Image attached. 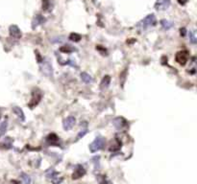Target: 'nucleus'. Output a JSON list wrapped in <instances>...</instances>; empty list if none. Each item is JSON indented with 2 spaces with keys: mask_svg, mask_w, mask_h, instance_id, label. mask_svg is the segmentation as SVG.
<instances>
[{
  "mask_svg": "<svg viewBox=\"0 0 197 184\" xmlns=\"http://www.w3.org/2000/svg\"><path fill=\"white\" fill-rule=\"evenodd\" d=\"M188 37H189V40H191V42L195 44L196 41H197V39H196V35H195V31H189L188 32Z\"/></svg>",
  "mask_w": 197,
  "mask_h": 184,
  "instance_id": "a211bd4d",
  "label": "nucleus"
},
{
  "mask_svg": "<svg viewBox=\"0 0 197 184\" xmlns=\"http://www.w3.org/2000/svg\"><path fill=\"white\" fill-rule=\"evenodd\" d=\"M9 30H10V36L13 37V39H18L21 37V32H20L19 28L16 25H12Z\"/></svg>",
  "mask_w": 197,
  "mask_h": 184,
  "instance_id": "1a4fd4ad",
  "label": "nucleus"
},
{
  "mask_svg": "<svg viewBox=\"0 0 197 184\" xmlns=\"http://www.w3.org/2000/svg\"><path fill=\"white\" fill-rule=\"evenodd\" d=\"M86 173V171L83 166L81 165H77V167H76L75 171L73 173V175H72V178L73 179H77V178H80L81 176H83Z\"/></svg>",
  "mask_w": 197,
  "mask_h": 184,
  "instance_id": "9b49d317",
  "label": "nucleus"
},
{
  "mask_svg": "<svg viewBox=\"0 0 197 184\" xmlns=\"http://www.w3.org/2000/svg\"><path fill=\"white\" fill-rule=\"evenodd\" d=\"M44 21H45V18L40 16V15H37L35 17H34L33 21H32V28L35 29L37 28V27H39L40 25H41V24H43Z\"/></svg>",
  "mask_w": 197,
  "mask_h": 184,
  "instance_id": "f8f14e48",
  "label": "nucleus"
},
{
  "mask_svg": "<svg viewBox=\"0 0 197 184\" xmlns=\"http://www.w3.org/2000/svg\"><path fill=\"white\" fill-rule=\"evenodd\" d=\"M81 80L86 84H91L92 82V78L91 77V75L88 74V73L86 72H83L81 73Z\"/></svg>",
  "mask_w": 197,
  "mask_h": 184,
  "instance_id": "dca6fc26",
  "label": "nucleus"
},
{
  "mask_svg": "<svg viewBox=\"0 0 197 184\" xmlns=\"http://www.w3.org/2000/svg\"><path fill=\"white\" fill-rule=\"evenodd\" d=\"M41 72L47 77H52L53 75V69L52 65L48 60H43L41 61Z\"/></svg>",
  "mask_w": 197,
  "mask_h": 184,
  "instance_id": "7ed1b4c3",
  "label": "nucleus"
},
{
  "mask_svg": "<svg viewBox=\"0 0 197 184\" xmlns=\"http://www.w3.org/2000/svg\"><path fill=\"white\" fill-rule=\"evenodd\" d=\"M47 140H48V142H49L51 145H58V142H59L57 135H55V134L49 135L48 138H47Z\"/></svg>",
  "mask_w": 197,
  "mask_h": 184,
  "instance_id": "f3484780",
  "label": "nucleus"
},
{
  "mask_svg": "<svg viewBox=\"0 0 197 184\" xmlns=\"http://www.w3.org/2000/svg\"><path fill=\"white\" fill-rule=\"evenodd\" d=\"M21 178L23 179V181H24V183H25V184H29L30 183V178L27 175H25V173H22Z\"/></svg>",
  "mask_w": 197,
  "mask_h": 184,
  "instance_id": "393cba45",
  "label": "nucleus"
},
{
  "mask_svg": "<svg viewBox=\"0 0 197 184\" xmlns=\"http://www.w3.org/2000/svg\"><path fill=\"white\" fill-rule=\"evenodd\" d=\"M13 111L15 112L16 115L18 116L21 121H24V120H25V116H24V113H23V111H22V109H20V107L15 106V107H13Z\"/></svg>",
  "mask_w": 197,
  "mask_h": 184,
  "instance_id": "2eb2a0df",
  "label": "nucleus"
},
{
  "mask_svg": "<svg viewBox=\"0 0 197 184\" xmlns=\"http://www.w3.org/2000/svg\"><path fill=\"white\" fill-rule=\"evenodd\" d=\"M188 0H178V2H179L181 5H185V4H186V3H188Z\"/></svg>",
  "mask_w": 197,
  "mask_h": 184,
  "instance_id": "cd10ccee",
  "label": "nucleus"
},
{
  "mask_svg": "<svg viewBox=\"0 0 197 184\" xmlns=\"http://www.w3.org/2000/svg\"><path fill=\"white\" fill-rule=\"evenodd\" d=\"M104 145H105V139L102 136H98L89 145V151L91 152H96L97 151H100L101 149H103Z\"/></svg>",
  "mask_w": 197,
  "mask_h": 184,
  "instance_id": "f03ea898",
  "label": "nucleus"
},
{
  "mask_svg": "<svg viewBox=\"0 0 197 184\" xmlns=\"http://www.w3.org/2000/svg\"><path fill=\"white\" fill-rule=\"evenodd\" d=\"M88 133V130H83V131H81V133H79V134L77 135V140H78V139H80L81 137H83V136H84V135H85L86 133Z\"/></svg>",
  "mask_w": 197,
  "mask_h": 184,
  "instance_id": "a878e982",
  "label": "nucleus"
},
{
  "mask_svg": "<svg viewBox=\"0 0 197 184\" xmlns=\"http://www.w3.org/2000/svg\"><path fill=\"white\" fill-rule=\"evenodd\" d=\"M99 159H100V157L99 156H94V157L92 158V160H93V163H94V167H95V169H99Z\"/></svg>",
  "mask_w": 197,
  "mask_h": 184,
  "instance_id": "5701e85b",
  "label": "nucleus"
},
{
  "mask_svg": "<svg viewBox=\"0 0 197 184\" xmlns=\"http://www.w3.org/2000/svg\"><path fill=\"white\" fill-rule=\"evenodd\" d=\"M113 125L115 126V128L118 130H122L124 128H126L128 126L127 121L122 117H117L116 119L113 120Z\"/></svg>",
  "mask_w": 197,
  "mask_h": 184,
  "instance_id": "39448f33",
  "label": "nucleus"
},
{
  "mask_svg": "<svg viewBox=\"0 0 197 184\" xmlns=\"http://www.w3.org/2000/svg\"><path fill=\"white\" fill-rule=\"evenodd\" d=\"M7 126H8V123H7V121H4V122H2L1 125H0V136H1V135H3V134L6 133Z\"/></svg>",
  "mask_w": 197,
  "mask_h": 184,
  "instance_id": "412c9836",
  "label": "nucleus"
},
{
  "mask_svg": "<svg viewBox=\"0 0 197 184\" xmlns=\"http://www.w3.org/2000/svg\"><path fill=\"white\" fill-rule=\"evenodd\" d=\"M69 39L72 41H79L81 39V36L78 34H71L69 36Z\"/></svg>",
  "mask_w": 197,
  "mask_h": 184,
  "instance_id": "4be33fe9",
  "label": "nucleus"
},
{
  "mask_svg": "<svg viewBox=\"0 0 197 184\" xmlns=\"http://www.w3.org/2000/svg\"><path fill=\"white\" fill-rule=\"evenodd\" d=\"M41 98V93L40 90L36 89L35 91L33 92V97H32V100H31V102L29 103V106H31V109H33V106H35L38 105V103L40 102V100Z\"/></svg>",
  "mask_w": 197,
  "mask_h": 184,
  "instance_id": "0eeeda50",
  "label": "nucleus"
},
{
  "mask_svg": "<svg viewBox=\"0 0 197 184\" xmlns=\"http://www.w3.org/2000/svg\"><path fill=\"white\" fill-rule=\"evenodd\" d=\"M74 125H75V118L73 116H69V117L65 118L64 120V123H63L64 128L65 130H71V128L74 127Z\"/></svg>",
  "mask_w": 197,
  "mask_h": 184,
  "instance_id": "6e6552de",
  "label": "nucleus"
},
{
  "mask_svg": "<svg viewBox=\"0 0 197 184\" xmlns=\"http://www.w3.org/2000/svg\"><path fill=\"white\" fill-rule=\"evenodd\" d=\"M75 50V48H73L71 45H64V46L61 47V51L64 52V53H70V52H73Z\"/></svg>",
  "mask_w": 197,
  "mask_h": 184,
  "instance_id": "aec40b11",
  "label": "nucleus"
},
{
  "mask_svg": "<svg viewBox=\"0 0 197 184\" xmlns=\"http://www.w3.org/2000/svg\"><path fill=\"white\" fill-rule=\"evenodd\" d=\"M170 0H157L154 7L157 11H165L170 7Z\"/></svg>",
  "mask_w": 197,
  "mask_h": 184,
  "instance_id": "423d86ee",
  "label": "nucleus"
},
{
  "mask_svg": "<svg viewBox=\"0 0 197 184\" xmlns=\"http://www.w3.org/2000/svg\"><path fill=\"white\" fill-rule=\"evenodd\" d=\"M156 22H157L156 17H155L153 13H151V15H148L146 17H144L141 21L139 22V24H137V28L141 31L146 30L147 28H149V27L156 25Z\"/></svg>",
  "mask_w": 197,
  "mask_h": 184,
  "instance_id": "f257e3e1",
  "label": "nucleus"
},
{
  "mask_svg": "<svg viewBox=\"0 0 197 184\" xmlns=\"http://www.w3.org/2000/svg\"><path fill=\"white\" fill-rule=\"evenodd\" d=\"M67 64H69V65H71V66H76L75 61H72V60H68V61H67Z\"/></svg>",
  "mask_w": 197,
  "mask_h": 184,
  "instance_id": "bb28decb",
  "label": "nucleus"
},
{
  "mask_svg": "<svg viewBox=\"0 0 197 184\" xmlns=\"http://www.w3.org/2000/svg\"><path fill=\"white\" fill-rule=\"evenodd\" d=\"M161 25L162 27V29L164 30H170L172 27H173L174 24L172 23L171 21H169V20H167V19H162L161 20Z\"/></svg>",
  "mask_w": 197,
  "mask_h": 184,
  "instance_id": "4468645a",
  "label": "nucleus"
},
{
  "mask_svg": "<svg viewBox=\"0 0 197 184\" xmlns=\"http://www.w3.org/2000/svg\"><path fill=\"white\" fill-rule=\"evenodd\" d=\"M43 8L44 10H48V8H50V1L49 0H43Z\"/></svg>",
  "mask_w": 197,
  "mask_h": 184,
  "instance_id": "b1692460",
  "label": "nucleus"
},
{
  "mask_svg": "<svg viewBox=\"0 0 197 184\" xmlns=\"http://www.w3.org/2000/svg\"><path fill=\"white\" fill-rule=\"evenodd\" d=\"M46 176H47L48 179L52 180V181H54L56 184L60 183V181H61V180H59V173L53 169H51V170H49V171L47 172Z\"/></svg>",
  "mask_w": 197,
  "mask_h": 184,
  "instance_id": "9d476101",
  "label": "nucleus"
},
{
  "mask_svg": "<svg viewBox=\"0 0 197 184\" xmlns=\"http://www.w3.org/2000/svg\"><path fill=\"white\" fill-rule=\"evenodd\" d=\"M188 58H189V55H188V52H186V51H180V52H178L177 54H176L175 60H176V61H177L179 64L185 65L186 62H188Z\"/></svg>",
  "mask_w": 197,
  "mask_h": 184,
  "instance_id": "20e7f679",
  "label": "nucleus"
},
{
  "mask_svg": "<svg viewBox=\"0 0 197 184\" xmlns=\"http://www.w3.org/2000/svg\"><path fill=\"white\" fill-rule=\"evenodd\" d=\"M97 180L99 184H113L112 182H110L108 179L106 178L105 176H97Z\"/></svg>",
  "mask_w": 197,
  "mask_h": 184,
  "instance_id": "6ab92c4d",
  "label": "nucleus"
},
{
  "mask_svg": "<svg viewBox=\"0 0 197 184\" xmlns=\"http://www.w3.org/2000/svg\"><path fill=\"white\" fill-rule=\"evenodd\" d=\"M110 84H111V77L110 76H105L101 81L100 87H101V89H106V88L109 87Z\"/></svg>",
  "mask_w": 197,
  "mask_h": 184,
  "instance_id": "ddd939ff",
  "label": "nucleus"
}]
</instances>
